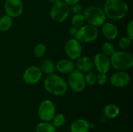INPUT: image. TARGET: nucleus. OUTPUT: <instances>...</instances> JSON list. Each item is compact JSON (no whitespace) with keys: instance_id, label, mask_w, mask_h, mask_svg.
Listing matches in <instances>:
<instances>
[{"instance_id":"423d86ee","label":"nucleus","mask_w":133,"mask_h":132,"mask_svg":"<svg viewBox=\"0 0 133 132\" xmlns=\"http://www.w3.org/2000/svg\"><path fill=\"white\" fill-rule=\"evenodd\" d=\"M70 14V6L62 1L53 4L50 10L51 18L57 23L63 22L68 18Z\"/></svg>"},{"instance_id":"1a4fd4ad","label":"nucleus","mask_w":133,"mask_h":132,"mask_svg":"<svg viewBox=\"0 0 133 132\" xmlns=\"http://www.w3.org/2000/svg\"><path fill=\"white\" fill-rule=\"evenodd\" d=\"M43 72L40 67L38 66L32 65L27 67L23 73L22 79L25 84L33 85L41 80Z\"/></svg>"},{"instance_id":"a878e982","label":"nucleus","mask_w":133,"mask_h":132,"mask_svg":"<svg viewBox=\"0 0 133 132\" xmlns=\"http://www.w3.org/2000/svg\"><path fill=\"white\" fill-rule=\"evenodd\" d=\"M132 40H131L128 36H123L119 39L118 41V45L119 47L122 50H126L131 47L132 44Z\"/></svg>"},{"instance_id":"aec40b11","label":"nucleus","mask_w":133,"mask_h":132,"mask_svg":"<svg viewBox=\"0 0 133 132\" xmlns=\"http://www.w3.org/2000/svg\"><path fill=\"white\" fill-rule=\"evenodd\" d=\"M36 132H56V128L49 122H40L36 127Z\"/></svg>"},{"instance_id":"20e7f679","label":"nucleus","mask_w":133,"mask_h":132,"mask_svg":"<svg viewBox=\"0 0 133 132\" xmlns=\"http://www.w3.org/2000/svg\"><path fill=\"white\" fill-rule=\"evenodd\" d=\"M83 16L85 22L96 27H101L106 21L107 17L105 12L99 6H89L84 11Z\"/></svg>"},{"instance_id":"9b49d317","label":"nucleus","mask_w":133,"mask_h":132,"mask_svg":"<svg viewBox=\"0 0 133 132\" xmlns=\"http://www.w3.org/2000/svg\"><path fill=\"white\" fill-rule=\"evenodd\" d=\"M4 7L6 15L12 18L19 16L23 11L22 0H6Z\"/></svg>"},{"instance_id":"6ab92c4d","label":"nucleus","mask_w":133,"mask_h":132,"mask_svg":"<svg viewBox=\"0 0 133 132\" xmlns=\"http://www.w3.org/2000/svg\"><path fill=\"white\" fill-rule=\"evenodd\" d=\"M39 67L41 69L42 72L48 75L53 74L55 70V65L54 63L53 62V61L48 58H45V59L42 60Z\"/></svg>"},{"instance_id":"bb28decb","label":"nucleus","mask_w":133,"mask_h":132,"mask_svg":"<svg viewBox=\"0 0 133 132\" xmlns=\"http://www.w3.org/2000/svg\"><path fill=\"white\" fill-rule=\"evenodd\" d=\"M84 80L86 85L92 86L96 83V75L92 71L87 72L86 75H84Z\"/></svg>"},{"instance_id":"412c9836","label":"nucleus","mask_w":133,"mask_h":132,"mask_svg":"<svg viewBox=\"0 0 133 132\" xmlns=\"http://www.w3.org/2000/svg\"><path fill=\"white\" fill-rule=\"evenodd\" d=\"M13 20L11 17L7 15L3 16L0 18V31L3 32L7 31L11 28Z\"/></svg>"},{"instance_id":"7c9ffc66","label":"nucleus","mask_w":133,"mask_h":132,"mask_svg":"<svg viewBox=\"0 0 133 132\" xmlns=\"http://www.w3.org/2000/svg\"><path fill=\"white\" fill-rule=\"evenodd\" d=\"M77 30H78V28H75V27L71 26V27H70V28H69L68 32H69V33H70V35L75 36V35H76L77 32Z\"/></svg>"},{"instance_id":"5701e85b","label":"nucleus","mask_w":133,"mask_h":132,"mask_svg":"<svg viewBox=\"0 0 133 132\" xmlns=\"http://www.w3.org/2000/svg\"><path fill=\"white\" fill-rule=\"evenodd\" d=\"M52 120L53 126L55 128H59L64 125L66 122V118L64 114L58 113L55 115Z\"/></svg>"},{"instance_id":"2f4dec72","label":"nucleus","mask_w":133,"mask_h":132,"mask_svg":"<svg viewBox=\"0 0 133 132\" xmlns=\"http://www.w3.org/2000/svg\"><path fill=\"white\" fill-rule=\"evenodd\" d=\"M79 1L80 0H64V3L66 4H67L68 6L69 5L73 6V5H75V4H77Z\"/></svg>"},{"instance_id":"7ed1b4c3","label":"nucleus","mask_w":133,"mask_h":132,"mask_svg":"<svg viewBox=\"0 0 133 132\" xmlns=\"http://www.w3.org/2000/svg\"><path fill=\"white\" fill-rule=\"evenodd\" d=\"M110 64L115 69L125 71L133 65V54L124 50L115 51L110 58Z\"/></svg>"},{"instance_id":"2eb2a0df","label":"nucleus","mask_w":133,"mask_h":132,"mask_svg":"<svg viewBox=\"0 0 133 132\" xmlns=\"http://www.w3.org/2000/svg\"><path fill=\"white\" fill-rule=\"evenodd\" d=\"M76 65L77 70L82 72H87L92 71L94 67L93 61L90 57L87 56H80L76 60Z\"/></svg>"},{"instance_id":"6e6552de","label":"nucleus","mask_w":133,"mask_h":132,"mask_svg":"<svg viewBox=\"0 0 133 132\" xmlns=\"http://www.w3.org/2000/svg\"><path fill=\"white\" fill-rule=\"evenodd\" d=\"M68 85L71 90L75 93L83 91L86 87L83 72L77 69H75L70 73L68 77Z\"/></svg>"},{"instance_id":"72a5a7b5","label":"nucleus","mask_w":133,"mask_h":132,"mask_svg":"<svg viewBox=\"0 0 133 132\" xmlns=\"http://www.w3.org/2000/svg\"><path fill=\"white\" fill-rule=\"evenodd\" d=\"M125 132H129V131H125Z\"/></svg>"},{"instance_id":"ddd939ff","label":"nucleus","mask_w":133,"mask_h":132,"mask_svg":"<svg viewBox=\"0 0 133 132\" xmlns=\"http://www.w3.org/2000/svg\"><path fill=\"white\" fill-rule=\"evenodd\" d=\"M130 81V75L123 71L114 72L110 77V84L116 87H123L126 86L129 84Z\"/></svg>"},{"instance_id":"a211bd4d","label":"nucleus","mask_w":133,"mask_h":132,"mask_svg":"<svg viewBox=\"0 0 133 132\" xmlns=\"http://www.w3.org/2000/svg\"><path fill=\"white\" fill-rule=\"evenodd\" d=\"M103 115L107 119H114L119 113V108L118 106L113 104H108L104 107Z\"/></svg>"},{"instance_id":"f3484780","label":"nucleus","mask_w":133,"mask_h":132,"mask_svg":"<svg viewBox=\"0 0 133 132\" xmlns=\"http://www.w3.org/2000/svg\"><path fill=\"white\" fill-rule=\"evenodd\" d=\"M90 129V124L84 119H79L74 120L70 126L71 132H88Z\"/></svg>"},{"instance_id":"9d476101","label":"nucleus","mask_w":133,"mask_h":132,"mask_svg":"<svg viewBox=\"0 0 133 132\" xmlns=\"http://www.w3.org/2000/svg\"><path fill=\"white\" fill-rule=\"evenodd\" d=\"M65 52L71 60H76L81 56L82 46L81 43L76 39H70L65 45Z\"/></svg>"},{"instance_id":"473e14b6","label":"nucleus","mask_w":133,"mask_h":132,"mask_svg":"<svg viewBox=\"0 0 133 132\" xmlns=\"http://www.w3.org/2000/svg\"><path fill=\"white\" fill-rule=\"evenodd\" d=\"M49 1H50L51 3L55 4V3H57L60 2V1H61V0H49Z\"/></svg>"},{"instance_id":"393cba45","label":"nucleus","mask_w":133,"mask_h":132,"mask_svg":"<svg viewBox=\"0 0 133 132\" xmlns=\"http://www.w3.org/2000/svg\"><path fill=\"white\" fill-rule=\"evenodd\" d=\"M46 52V47L44 43H38L35 47L33 50V55L38 58H42Z\"/></svg>"},{"instance_id":"0eeeda50","label":"nucleus","mask_w":133,"mask_h":132,"mask_svg":"<svg viewBox=\"0 0 133 132\" xmlns=\"http://www.w3.org/2000/svg\"><path fill=\"white\" fill-rule=\"evenodd\" d=\"M55 106L50 100H44L39 105L38 115L42 121L50 122L55 115Z\"/></svg>"},{"instance_id":"b1692460","label":"nucleus","mask_w":133,"mask_h":132,"mask_svg":"<svg viewBox=\"0 0 133 132\" xmlns=\"http://www.w3.org/2000/svg\"><path fill=\"white\" fill-rule=\"evenodd\" d=\"M101 49L103 54L107 56H110L116 51L114 45L110 42L103 43L101 45Z\"/></svg>"},{"instance_id":"f03ea898","label":"nucleus","mask_w":133,"mask_h":132,"mask_svg":"<svg viewBox=\"0 0 133 132\" xmlns=\"http://www.w3.org/2000/svg\"><path fill=\"white\" fill-rule=\"evenodd\" d=\"M44 86L47 92L54 96L64 95L68 90L66 80L55 74H51L45 78Z\"/></svg>"},{"instance_id":"f8f14e48","label":"nucleus","mask_w":133,"mask_h":132,"mask_svg":"<svg viewBox=\"0 0 133 132\" xmlns=\"http://www.w3.org/2000/svg\"><path fill=\"white\" fill-rule=\"evenodd\" d=\"M93 64L99 73L107 74L111 67L110 58L102 53H99L95 55Z\"/></svg>"},{"instance_id":"c85d7f7f","label":"nucleus","mask_w":133,"mask_h":132,"mask_svg":"<svg viewBox=\"0 0 133 132\" xmlns=\"http://www.w3.org/2000/svg\"><path fill=\"white\" fill-rule=\"evenodd\" d=\"M127 36L133 40V21L131 20L127 26Z\"/></svg>"},{"instance_id":"f257e3e1","label":"nucleus","mask_w":133,"mask_h":132,"mask_svg":"<svg viewBox=\"0 0 133 132\" xmlns=\"http://www.w3.org/2000/svg\"><path fill=\"white\" fill-rule=\"evenodd\" d=\"M103 10L106 17L113 20H119L127 16L129 7L123 0H106Z\"/></svg>"},{"instance_id":"c756f323","label":"nucleus","mask_w":133,"mask_h":132,"mask_svg":"<svg viewBox=\"0 0 133 132\" xmlns=\"http://www.w3.org/2000/svg\"><path fill=\"white\" fill-rule=\"evenodd\" d=\"M72 11L74 13V14H80L81 13L82 11V6L79 4H75V5H73L72 6Z\"/></svg>"},{"instance_id":"cd10ccee","label":"nucleus","mask_w":133,"mask_h":132,"mask_svg":"<svg viewBox=\"0 0 133 132\" xmlns=\"http://www.w3.org/2000/svg\"><path fill=\"white\" fill-rule=\"evenodd\" d=\"M108 77L107 74L105 73H99L96 76V82L99 85H103L107 82Z\"/></svg>"},{"instance_id":"dca6fc26","label":"nucleus","mask_w":133,"mask_h":132,"mask_svg":"<svg viewBox=\"0 0 133 132\" xmlns=\"http://www.w3.org/2000/svg\"><path fill=\"white\" fill-rule=\"evenodd\" d=\"M102 33L107 40H114L118 36V30L113 23L105 22L102 25Z\"/></svg>"},{"instance_id":"4be33fe9","label":"nucleus","mask_w":133,"mask_h":132,"mask_svg":"<svg viewBox=\"0 0 133 132\" xmlns=\"http://www.w3.org/2000/svg\"><path fill=\"white\" fill-rule=\"evenodd\" d=\"M71 23L73 27H75L77 28H81L82 26L84 25V23H85L83 14H81V13L74 14V16L71 18Z\"/></svg>"},{"instance_id":"39448f33","label":"nucleus","mask_w":133,"mask_h":132,"mask_svg":"<svg viewBox=\"0 0 133 132\" xmlns=\"http://www.w3.org/2000/svg\"><path fill=\"white\" fill-rule=\"evenodd\" d=\"M99 32L97 27L91 25H84L78 28L75 39L79 42L89 43L94 41L98 37Z\"/></svg>"},{"instance_id":"4468645a","label":"nucleus","mask_w":133,"mask_h":132,"mask_svg":"<svg viewBox=\"0 0 133 132\" xmlns=\"http://www.w3.org/2000/svg\"><path fill=\"white\" fill-rule=\"evenodd\" d=\"M75 65L72 60L69 59H62L57 62L55 69L62 74L71 73L75 70Z\"/></svg>"}]
</instances>
